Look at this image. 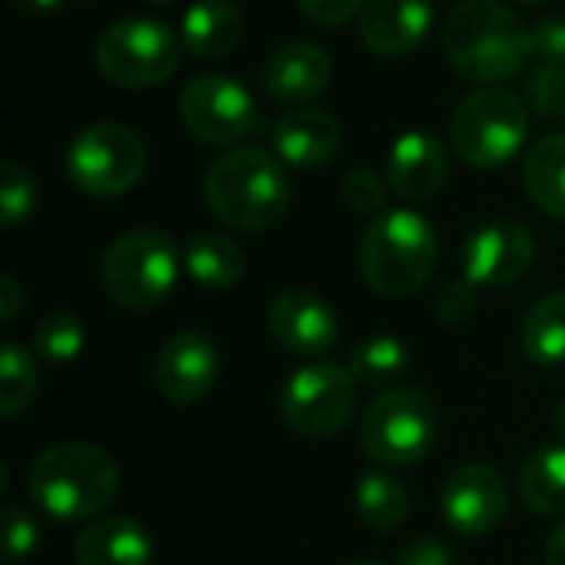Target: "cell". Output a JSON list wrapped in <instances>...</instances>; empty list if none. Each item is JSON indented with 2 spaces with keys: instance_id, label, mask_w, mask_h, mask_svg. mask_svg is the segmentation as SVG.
I'll use <instances>...</instances> for the list:
<instances>
[{
  "instance_id": "cell-1",
  "label": "cell",
  "mask_w": 565,
  "mask_h": 565,
  "mask_svg": "<svg viewBox=\"0 0 565 565\" xmlns=\"http://www.w3.org/2000/svg\"><path fill=\"white\" fill-rule=\"evenodd\" d=\"M444 53L450 66L473 83H507L533 56L530 30L497 0H463L444 23Z\"/></svg>"
},
{
  "instance_id": "cell-2",
  "label": "cell",
  "mask_w": 565,
  "mask_h": 565,
  "mask_svg": "<svg viewBox=\"0 0 565 565\" xmlns=\"http://www.w3.org/2000/svg\"><path fill=\"white\" fill-rule=\"evenodd\" d=\"M205 202L228 228L265 232L285 218L291 185L278 156L262 146H235L209 166Z\"/></svg>"
},
{
  "instance_id": "cell-3",
  "label": "cell",
  "mask_w": 565,
  "mask_h": 565,
  "mask_svg": "<svg viewBox=\"0 0 565 565\" xmlns=\"http://www.w3.org/2000/svg\"><path fill=\"white\" fill-rule=\"evenodd\" d=\"M440 262V242L434 225L411 212L391 209L374 215L361 238V275L381 298L417 295Z\"/></svg>"
},
{
  "instance_id": "cell-4",
  "label": "cell",
  "mask_w": 565,
  "mask_h": 565,
  "mask_svg": "<svg viewBox=\"0 0 565 565\" xmlns=\"http://www.w3.org/2000/svg\"><path fill=\"white\" fill-rule=\"evenodd\" d=\"M119 493V470L113 457L89 444H56L43 450L30 470L33 503L63 520H89L103 513Z\"/></svg>"
},
{
  "instance_id": "cell-5",
  "label": "cell",
  "mask_w": 565,
  "mask_h": 565,
  "mask_svg": "<svg viewBox=\"0 0 565 565\" xmlns=\"http://www.w3.org/2000/svg\"><path fill=\"white\" fill-rule=\"evenodd\" d=\"M530 139L526 103L500 86H480L467 93L450 116V142L457 156L477 169L507 166L523 152Z\"/></svg>"
},
{
  "instance_id": "cell-6",
  "label": "cell",
  "mask_w": 565,
  "mask_h": 565,
  "mask_svg": "<svg viewBox=\"0 0 565 565\" xmlns=\"http://www.w3.org/2000/svg\"><path fill=\"white\" fill-rule=\"evenodd\" d=\"M179 278V245L159 228H132L103 255V288L129 311L159 308Z\"/></svg>"
},
{
  "instance_id": "cell-7",
  "label": "cell",
  "mask_w": 565,
  "mask_h": 565,
  "mask_svg": "<svg viewBox=\"0 0 565 565\" xmlns=\"http://www.w3.org/2000/svg\"><path fill=\"white\" fill-rule=\"evenodd\" d=\"M437 440V411L424 391L394 387L384 391L361 420V447L384 467L420 463Z\"/></svg>"
},
{
  "instance_id": "cell-8",
  "label": "cell",
  "mask_w": 565,
  "mask_h": 565,
  "mask_svg": "<svg viewBox=\"0 0 565 565\" xmlns=\"http://www.w3.org/2000/svg\"><path fill=\"white\" fill-rule=\"evenodd\" d=\"M182 60V40L159 20L129 17L113 23L96 43L99 73L122 89H149L166 83Z\"/></svg>"
},
{
  "instance_id": "cell-9",
  "label": "cell",
  "mask_w": 565,
  "mask_h": 565,
  "mask_svg": "<svg viewBox=\"0 0 565 565\" xmlns=\"http://www.w3.org/2000/svg\"><path fill=\"white\" fill-rule=\"evenodd\" d=\"M146 169L142 139L122 122H93L86 126L66 152L70 182L96 199H113L129 192Z\"/></svg>"
},
{
  "instance_id": "cell-10",
  "label": "cell",
  "mask_w": 565,
  "mask_h": 565,
  "mask_svg": "<svg viewBox=\"0 0 565 565\" xmlns=\"http://www.w3.org/2000/svg\"><path fill=\"white\" fill-rule=\"evenodd\" d=\"M358 404V381L351 367L315 361L295 371L281 391L285 424L311 440H328L341 434Z\"/></svg>"
},
{
  "instance_id": "cell-11",
  "label": "cell",
  "mask_w": 565,
  "mask_h": 565,
  "mask_svg": "<svg viewBox=\"0 0 565 565\" xmlns=\"http://www.w3.org/2000/svg\"><path fill=\"white\" fill-rule=\"evenodd\" d=\"M179 116L185 129L209 146L242 142L262 126L252 93L225 73L192 76L179 96Z\"/></svg>"
},
{
  "instance_id": "cell-12",
  "label": "cell",
  "mask_w": 565,
  "mask_h": 565,
  "mask_svg": "<svg viewBox=\"0 0 565 565\" xmlns=\"http://www.w3.org/2000/svg\"><path fill=\"white\" fill-rule=\"evenodd\" d=\"M507 507H510V493L503 477L483 463H467L457 473H450L440 497L447 526L467 540L493 533L503 523Z\"/></svg>"
},
{
  "instance_id": "cell-13",
  "label": "cell",
  "mask_w": 565,
  "mask_h": 565,
  "mask_svg": "<svg viewBox=\"0 0 565 565\" xmlns=\"http://www.w3.org/2000/svg\"><path fill=\"white\" fill-rule=\"evenodd\" d=\"M536 258V242L520 222H490L463 245V275L470 285L503 288L520 281Z\"/></svg>"
},
{
  "instance_id": "cell-14",
  "label": "cell",
  "mask_w": 565,
  "mask_h": 565,
  "mask_svg": "<svg viewBox=\"0 0 565 565\" xmlns=\"http://www.w3.org/2000/svg\"><path fill=\"white\" fill-rule=\"evenodd\" d=\"M218 377V351L202 331L172 334L156 358V387L169 404L202 401Z\"/></svg>"
},
{
  "instance_id": "cell-15",
  "label": "cell",
  "mask_w": 565,
  "mask_h": 565,
  "mask_svg": "<svg viewBox=\"0 0 565 565\" xmlns=\"http://www.w3.org/2000/svg\"><path fill=\"white\" fill-rule=\"evenodd\" d=\"M275 341L295 358H324L338 344V315L311 291H285L268 308Z\"/></svg>"
},
{
  "instance_id": "cell-16",
  "label": "cell",
  "mask_w": 565,
  "mask_h": 565,
  "mask_svg": "<svg viewBox=\"0 0 565 565\" xmlns=\"http://www.w3.org/2000/svg\"><path fill=\"white\" fill-rule=\"evenodd\" d=\"M358 26L371 53L407 56L427 40L434 26V3L430 0H367Z\"/></svg>"
},
{
  "instance_id": "cell-17",
  "label": "cell",
  "mask_w": 565,
  "mask_h": 565,
  "mask_svg": "<svg viewBox=\"0 0 565 565\" xmlns=\"http://www.w3.org/2000/svg\"><path fill=\"white\" fill-rule=\"evenodd\" d=\"M275 156L295 169H318L328 166L341 149V126L328 109L318 106H295L285 113L271 129Z\"/></svg>"
},
{
  "instance_id": "cell-18",
  "label": "cell",
  "mask_w": 565,
  "mask_h": 565,
  "mask_svg": "<svg viewBox=\"0 0 565 565\" xmlns=\"http://www.w3.org/2000/svg\"><path fill=\"white\" fill-rule=\"evenodd\" d=\"M450 162H447V149L437 136L430 132H404L394 146H391V159H387V182L391 189L407 199V202H424L434 199L444 182H447Z\"/></svg>"
},
{
  "instance_id": "cell-19",
  "label": "cell",
  "mask_w": 565,
  "mask_h": 565,
  "mask_svg": "<svg viewBox=\"0 0 565 565\" xmlns=\"http://www.w3.org/2000/svg\"><path fill=\"white\" fill-rule=\"evenodd\" d=\"M265 89L278 103H308L331 83V56L315 43H285L265 63Z\"/></svg>"
},
{
  "instance_id": "cell-20",
  "label": "cell",
  "mask_w": 565,
  "mask_h": 565,
  "mask_svg": "<svg viewBox=\"0 0 565 565\" xmlns=\"http://www.w3.org/2000/svg\"><path fill=\"white\" fill-rule=\"evenodd\" d=\"M152 536L129 516H103L86 526L73 546L76 565H149Z\"/></svg>"
},
{
  "instance_id": "cell-21",
  "label": "cell",
  "mask_w": 565,
  "mask_h": 565,
  "mask_svg": "<svg viewBox=\"0 0 565 565\" xmlns=\"http://www.w3.org/2000/svg\"><path fill=\"white\" fill-rule=\"evenodd\" d=\"M242 36V13L228 0H195L182 17V43L192 56H225Z\"/></svg>"
},
{
  "instance_id": "cell-22",
  "label": "cell",
  "mask_w": 565,
  "mask_h": 565,
  "mask_svg": "<svg viewBox=\"0 0 565 565\" xmlns=\"http://www.w3.org/2000/svg\"><path fill=\"white\" fill-rule=\"evenodd\" d=\"M185 271L205 288H232L245 275V255L235 238L222 232H199L185 242Z\"/></svg>"
},
{
  "instance_id": "cell-23",
  "label": "cell",
  "mask_w": 565,
  "mask_h": 565,
  "mask_svg": "<svg viewBox=\"0 0 565 565\" xmlns=\"http://www.w3.org/2000/svg\"><path fill=\"white\" fill-rule=\"evenodd\" d=\"M530 199L553 218H565V132L540 139L523 159Z\"/></svg>"
},
{
  "instance_id": "cell-24",
  "label": "cell",
  "mask_w": 565,
  "mask_h": 565,
  "mask_svg": "<svg viewBox=\"0 0 565 565\" xmlns=\"http://www.w3.org/2000/svg\"><path fill=\"white\" fill-rule=\"evenodd\" d=\"M520 497L540 516L565 513V444L533 454L520 470Z\"/></svg>"
},
{
  "instance_id": "cell-25",
  "label": "cell",
  "mask_w": 565,
  "mask_h": 565,
  "mask_svg": "<svg viewBox=\"0 0 565 565\" xmlns=\"http://www.w3.org/2000/svg\"><path fill=\"white\" fill-rule=\"evenodd\" d=\"M523 351L536 364H565V291L540 298L523 318Z\"/></svg>"
},
{
  "instance_id": "cell-26",
  "label": "cell",
  "mask_w": 565,
  "mask_h": 565,
  "mask_svg": "<svg viewBox=\"0 0 565 565\" xmlns=\"http://www.w3.org/2000/svg\"><path fill=\"white\" fill-rule=\"evenodd\" d=\"M358 513L371 530L391 533L407 520L411 497L394 477L374 470V473H364L361 483H358Z\"/></svg>"
},
{
  "instance_id": "cell-27",
  "label": "cell",
  "mask_w": 565,
  "mask_h": 565,
  "mask_svg": "<svg viewBox=\"0 0 565 565\" xmlns=\"http://www.w3.org/2000/svg\"><path fill=\"white\" fill-rule=\"evenodd\" d=\"M351 374L358 384L364 387H391L397 384L407 367H411V351L404 341L391 338V334H377L371 341H364L354 354H351Z\"/></svg>"
},
{
  "instance_id": "cell-28",
  "label": "cell",
  "mask_w": 565,
  "mask_h": 565,
  "mask_svg": "<svg viewBox=\"0 0 565 565\" xmlns=\"http://www.w3.org/2000/svg\"><path fill=\"white\" fill-rule=\"evenodd\" d=\"M36 394V364L20 344L0 348V414L17 417Z\"/></svg>"
},
{
  "instance_id": "cell-29",
  "label": "cell",
  "mask_w": 565,
  "mask_h": 565,
  "mask_svg": "<svg viewBox=\"0 0 565 565\" xmlns=\"http://www.w3.org/2000/svg\"><path fill=\"white\" fill-rule=\"evenodd\" d=\"M83 344H86L83 321L76 315H70V311L46 315L33 331V351L43 361H53V364H66V361L79 358Z\"/></svg>"
},
{
  "instance_id": "cell-30",
  "label": "cell",
  "mask_w": 565,
  "mask_h": 565,
  "mask_svg": "<svg viewBox=\"0 0 565 565\" xmlns=\"http://www.w3.org/2000/svg\"><path fill=\"white\" fill-rule=\"evenodd\" d=\"M33 205H36L33 175L20 162L7 159L0 166V222H3V228L20 225L33 212Z\"/></svg>"
},
{
  "instance_id": "cell-31",
  "label": "cell",
  "mask_w": 565,
  "mask_h": 565,
  "mask_svg": "<svg viewBox=\"0 0 565 565\" xmlns=\"http://www.w3.org/2000/svg\"><path fill=\"white\" fill-rule=\"evenodd\" d=\"M530 99L546 119L565 122V63H543L530 76Z\"/></svg>"
},
{
  "instance_id": "cell-32",
  "label": "cell",
  "mask_w": 565,
  "mask_h": 565,
  "mask_svg": "<svg viewBox=\"0 0 565 565\" xmlns=\"http://www.w3.org/2000/svg\"><path fill=\"white\" fill-rule=\"evenodd\" d=\"M341 195L361 215H381L384 205H387V189H384L381 175H374L371 169H351L344 175Z\"/></svg>"
},
{
  "instance_id": "cell-33",
  "label": "cell",
  "mask_w": 565,
  "mask_h": 565,
  "mask_svg": "<svg viewBox=\"0 0 565 565\" xmlns=\"http://www.w3.org/2000/svg\"><path fill=\"white\" fill-rule=\"evenodd\" d=\"M40 543V530L36 523L23 513V510H3V550H7V559L10 563H20L26 559Z\"/></svg>"
},
{
  "instance_id": "cell-34",
  "label": "cell",
  "mask_w": 565,
  "mask_h": 565,
  "mask_svg": "<svg viewBox=\"0 0 565 565\" xmlns=\"http://www.w3.org/2000/svg\"><path fill=\"white\" fill-rule=\"evenodd\" d=\"M530 43H533V56H540L543 63H565V13L543 17L530 30Z\"/></svg>"
},
{
  "instance_id": "cell-35",
  "label": "cell",
  "mask_w": 565,
  "mask_h": 565,
  "mask_svg": "<svg viewBox=\"0 0 565 565\" xmlns=\"http://www.w3.org/2000/svg\"><path fill=\"white\" fill-rule=\"evenodd\" d=\"M473 288L477 285H470L467 278L444 288V295L437 301V315H440L444 324H460V321H467L473 315V308H477V291Z\"/></svg>"
},
{
  "instance_id": "cell-36",
  "label": "cell",
  "mask_w": 565,
  "mask_h": 565,
  "mask_svg": "<svg viewBox=\"0 0 565 565\" xmlns=\"http://www.w3.org/2000/svg\"><path fill=\"white\" fill-rule=\"evenodd\" d=\"M298 7L318 26H338V23L351 20L354 13H361L367 7V0H298Z\"/></svg>"
},
{
  "instance_id": "cell-37",
  "label": "cell",
  "mask_w": 565,
  "mask_h": 565,
  "mask_svg": "<svg viewBox=\"0 0 565 565\" xmlns=\"http://www.w3.org/2000/svg\"><path fill=\"white\" fill-rule=\"evenodd\" d=\"M397 565H454V550L440 536H417L397 553Z\"/></svg>"
},
{
  "instance_id": "cell-38",
  "label": "cell",
  "mask_w": 565,
  "mask_h": 565,
  "mask_svg": "<svg viewBox=\"0 0 565 565\" xmlns=\"http://www.w3.org/2000/svg\"><path fill=\"white\" fill-rule=\"evenodd\" d=\"M20 305H23L20 285H17L10 275H3V278H0V318H3V321H13L17 311H20Z\"/></svg>"
},
{
  "instance_id": "cell-39",
  "label": "cell",
  "mask_w": 565,
  "mask_h": 565,
  "mask_svg": "<svg viewBox=\"0 0 565 565\" xmlns=\"http://www.w3.org/2000/svg\"><path fill=\"white\" fill-rule=\"evenodd\" d=\"M546 565H565V523L556 526V533L546 543Z\"/></svg>"
},
{
  "instance_id": "cell-40",
  "label": "cell",
  "mask_w": 565,
  "mask_h": 565,
  "mask_svg": "<svg viewBox=\"0 0 565 565\" xmlns=\"http://www.w3.org/2000/svg\"><path fill=\"white\" fill-rule=\"evenodd\" d=\"M23 13H50V10H56L63 0H13Z\"/></svg>"
},
{
  "instance_id": "cell-41",
  "label": "cell",
  "mask_w": 565,
  "mask_h": 565,
  "mask_svg": "<svg viewBox=\"0 0 565 565\" xmlns=\"http://www.w3.org/2000/svg\"><path fill=\"white\" fill-rule=\"evenodd\" d=\"M556 430L565 437V401L556 407Z\"/></svg>"
},
{
  "instance_id": "cell-42",
  "label": "cell",
  "mask_w": 565,
  "mask_h": 565,
  "mask_svg": "<svg viewBox=\"0 0 565 565\" xmlns=\"http://www.w3.org/2000/svg\"><path fill=\"white\" fill-rule=\"evenodd\" d=\"M520 3H530V7H540V3H550V0H520Z\"/></svg>"
},
{
  "instance_id": "cell-43",
  "label": "cell",
  "mask_w": 565,
  "mask_h": 565,
  "mask_svg": "<svg viewBox=\"0 0 565 565\" xmlns=\"http://www.w3.org/2000/svg\"><path fill=\"white\" fill-rule=\"evenodd\" d=\"M351 565H384V563H367V559H361V563H351Z\"/></svg>"
}]
</instances>
